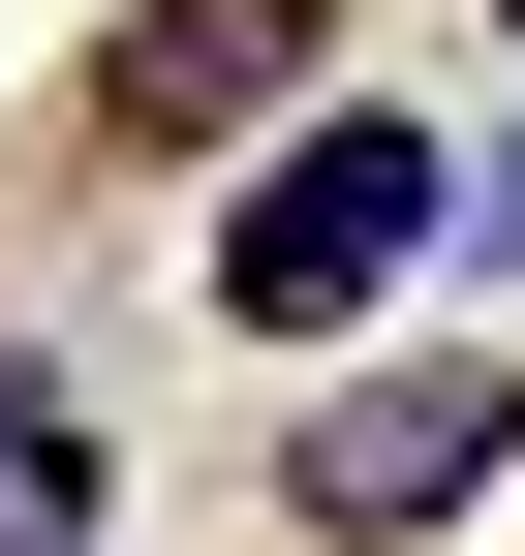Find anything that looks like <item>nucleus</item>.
I'll return each instance as SVG.
<instances>
[{"label": "nucleus", "instance_id": "nucleus-2", "mask_svg": "<svg viewBox=\"0 0 525 556\" xmlns=\"http://www.w3.org/2000/svg\"><path fill=\"white\" fill-rule=\"evenodd\" d=\"M495 464H525V371H495V340H464V371H341V402L279 433V526H341V556H433Z\"/></svg>", "mask_w": 525, "mask_h": 556}, {"label": "nucleus", "instance_id": "nucleus-4", "mask_svg": "<svg viewBox=\"0 0 525 556\" xmlns=\"http://www.w3.org/2000/svg\"><path fill=\"white\" fill-rule=\"evenodd\" d=\"M0 556H93V402L0 371Z\"/></svg>", "mask_w": 525, "mask_h": 556}, {"label": "nucleus", "instance_id": "nucleus-3", "mask_svg": "<svg viewBox=\"0 0 525 556\" xmlns=\"http://www.w3.org/2000/svg\"><path fill=\"white\" fill-rule=\"evenodd\" d=\"M93 124H155V155L185 124H309V0H155V31L93 62Z\"/></svg>", "mask_w": 525, "mask_h": 556}, {"label": "nucleus", "instance_id": "nucleus-1", "mask_svg": "<svg viewBox=\"0 0 525 556\" xmlns=\"http://www.w3.org/2000/svg\"><path fill=\"white\" fill-rule=\"evenodd\" d=\"M433 248H464V155H433V124H371V93H341V124H279V155L217 186V309H247V340L402 309Z\"/></svg>", "mask_w": 525, "mask_h": 556}]
</instances>
